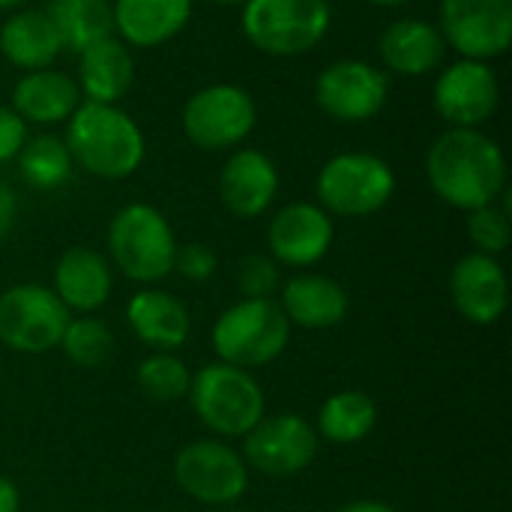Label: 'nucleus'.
Wrapping results in <instances>:
<instances>
[{
	"mask_svg": "<svg viewBox=\"0 0 512 512\" xmlns=\"http://www.w3.org/2000/svg\"><path fill=\"white\" fill-rule=\"evenodd\" d=\"M378 51L390 72L414 78V75H429L432 69L441 66L447 54V42L438 24L423 18H402L381 33Z\"/></svg>",
	"mask_w": 512,
	"mask_h": 512,
	"instance_id": "21",
	"label": "nucleus"
},
{
	"mask_svg": "<svg viewBox=\"0 0 512 512\" xmlns=\"http://www.w3.org/2000/svg\"><path fill=\"white\" fill-rule=\"evenodd\" d=\"M15 210H18L15 192L0 180V240L12 231V225H15Z\"/></svg>",
	"mask_w": 512,
	"mask_h": 512,
	"instance_id": "35",
	"label": "nucleus"
},
{
	"mask_svg": "<svg viewBox=\"0 0 512 512\" xmlns=\"http://www.w3.org/2000/svg\"><path fill=\"white\" fill-rule=\"evenodd\" d=\"M45 15L57 30L60 45L75 54L114 33L108 0H48Z\"/></svg>",
	"mask_w": 512,
	"mask_h": 512,
	"instance_id": "26",
	"label": "nucleus"
},
{
	"mask_svg": "<svg viewBox=\"0 0 512 512\" xmlns=\"http://www.w3.org/2000/svg\"><path fill=\"white\" fill-rule=\"evenodd\" d=\"M135 81V60L129 45L117 36H105L78 51V90L84 102L117 105Z\"/></svg>",
	"mask_w": 512,
	"mask_h": 512,
	"instance_id": "20",
	"label": "nucleus"
},
{
	"mask_svg": "<svg viewBox=\"0 0 512 512\" xmlns=\"http://www.w3.org/2000/svg\"><path fill=\"white\" fill-rule=\"evenodd\" d=\"M66 150L75 165L102 180H123L144 162V132L117 105L81 102L66 120Z\"/></svg>",
	"mask_w": 512,
	"mask_h": 512,
	"instance_id": "2",
	"label": "nucleus"
},
{
	"mask_svg": "<svg viewBox=\"0 0 512 512\" xmlns=\"http://www.w3.org/2000/svg\"><path fill=\"white\" fill-rule=\"evenodd\" d=\"M258 123L255 99L240 84H210L183 105V132L201 150H234Z\"/></svg>",
	"mask_w": 512,
	"mask_h": 512,
	"instance_id": "8",
	"label": "nucleus"
},
{
	"mask_svg": "<svg viewBox=\"0 0 512 512\" xmlns=\"http://www.w3.org/2000/svg\"><path fill=\"white\" fill-rule=\"evenodd\" d=\"M336 512H399L396 507L384 504V501H354V504H345Z\"/></svg>",
	"mask_w": 512,
	"mask_h": 512,
	"instance_id": "37",
	"label": "nucleus"
},
{
	"mask_svg": "<svg viewBox=\"0 0 512 512\" xmlns=\"http://www.w3.org/2000/svg\"><path fill=\"white\" fill-rule=\"evenodd\" d=\"M72 165L75 162L66 150V141L54 138V135H39L33 141L27 138L24 147L18 150V171H21L24 183L39 192L60 189L69 180Z\"/></svg>",
	"mask_w": 512,
	"mask_h": 512,
	"instance_id": "28",
	"label": "nucleus"
},
{
	"mask_svg": "<svg viewBox=\"0 0 512 512\" xmlns=\"http://www.w3.org/2000/svg\"><path fill=\"white\" fill-rule=\"evenodd\" d=\"M18 504H21L18 489L6 477H0V512H18Z\"/></svg>",
	"mask_w": 512,
	"mask_h": 512,
	"instance_id": "36",
	"label": "nucleus"
},
{
	"mask_svg": "<svg viewBox=\"0 0 512 512\" xmlns=\"http://www.w3.org/2000/svg\"><path fill=\"white\" fill-rule=\"evenodd\" d=\"M24 0H0V9H15V6H21Z\"/></svg>",
	"mask_w": 512,
	"mask_h": 512,
	"instance_id": "39",
	"label": "nucleus"
},
{
	"mask_svg": "<svg viewBox=\"0 0 512 512\" xmlns=\"http://www.w3.org/2000/svg\"><path fill=\"white\" fill-rule=\"evenodd\" d=\"M60 348H63V354L75 366H81V369H99L114 354V333L99 318L69 321V327H66V333L60 339Z\"/></svg>",
	"mask_w": 512,
	"mask_h": 512,
	"instance_id": "30",
	"label": "nucleus"
},
{
	"mask_svg": "<svg viewBox=\"0 0 512 512\" xmlns=\"http://www.w3.org/2000/svg\"><path fill=\"white\" fill-rule=\"evenodd\" d=\"M291 339V321L273 300H240L213 327V351L222 363L255 369L273 363Z\"/></svg>",
	"mask_w": 512,
	"mask_h": 512,
	"instance_id": "6",
	"label": "nucleus"
},
{
	"mask_svg": "<svg viewBox=\"0 0 512 512\" xmlns=\"http://www.w3.org/2000/svg\"><path fill=\"white\" fill-rule=\"evenodd\" d=\"M279 192V171L261 150L240 147L219 174V198L237 219H255L270 210Z\"/></svg>",
	"mask_w": 512,
	"mask_h": 512,
	"instance_id": "17",
	"label": "nucleus"
},
{
	"mask_svg": "<svg viewBox=\"0 0 512 512\" xmlns=\"http://www.w3.org/2000/svg\"><path fill=\"white\" fill-rule=\"evenodd\" d=\"M216 252L204 243H186V246H177V255H174V270L189 279V282H207L213 273H216Z\"/></svg>",
	"mask_w": 512,
	"mask_h": 512,
	"instance_id": "33",
	"label": "nucleus"
},
{
	"mask_svg": "<svg viewBox=\"0 0 512 512\" xmlns=\"http://www.w3.org/2000/svg\"><path fill=\"white\" fill-rule=\"evenodd\" d=\"M0 51L12 66L33 72L48 69L63 51V45L45 9H24L9 15V21L0 27Z\"/></svg>",
	"mask_w": 512,
	"mask_h": 512,
	"instance_id": "25",
	"label": "nucleus"
},
{
	"mask_svg": "<svg viewBox=\"0 0 512 512\" xmlns=\"http://www.w3.org/2000/svg\"><path fill=\"white\" fill-rule=\"evenodd\" d=\"M111 18L123 45L156 48L189 24L192 0H114Z\"/></svg>",
	"mask_w": 512,
	"mask_h": 512,
	"instance_id": "18",
	"label": "nucleus"
},
{
	"mask_svg": "<svg viewBox=\"0 0 512 512\" xmlns=\"http://www.w3.org/2000/svg\"><path fill=\"white\" fill-rule=\"evenodd\" d=\"M501 99V81L483 60H456L435 81V111L450 129H480Z\"/></svg>",
	"mask_w": 512,
	"mask_h": 512,
	"instance_id": "14",
	"label": "nucleus"
},
{
	"mask_svg": "<svg viewBox=\"0 0 512 512\" xmlns=\"http://www.w3.org/2000/svg\"><path fill=\"white\" fill-rule=\"evenodd\" d=\"M441 36L465 60H495L512 45V0H441Z\"/></svg>",
	"mask_w": 512,
	"mask_h": 512,
	"instance_id": "11",
	"label": "nucleus"
},
{
	"mask_svg": "<svg viewBox=\"0 0 512 512\" xmlns=\"http://www.w3.org/2000/svg\"><path fill=\"white\" fill-rule=\"evenodd\" d=\"M72 315L51 288L15 285L0 294V342L21 354H45L60 345Z\"/></svg>",
	"mask_w": 512,
	"mask_h": 512,
	"instance_id": "9",
	"label": "nucleus"
},
{
	"mask_svg": "<svg viewBox=\"0 0 512 512\" xmlns=\"http://www.w3.org/2000/svg\"><path fill=\"white\" fill-rule=\"evenodd\" d=\"M108 252L123 276L150 285L174 270L177 240L168 219L153 204H126L108 228Z\"/></svg>",
	"mask_w": 512,
	"mask_h": 512,
	"instance_id": "4",
	"label": "nucleus"
},
{
	"mask_svg": "<svg viewBox=\"0 0 512 512\" xmlns=\"http://www.w3.org/2000/svg\"><path fill=\"white\" fill-rule=\"evenodd\" d=\"M81 105L78 81L60 69H33L15 81L12 111L24 123H66Z\"/></svg>",
	"mask_w": 512,
	"mask_h": 512,
	"instance_id": "19",
	"label": "nucleus"
},
{
	"mask_svg": "<svg viewBox=\"0 0 512 512\" xmlns=\"http://www.w3.org/2000/svg\"><path fill=\"white\" fill-rule=\"evenodd\" d=\"M189 369L171 351H156L138 366V387L153 402H177L189 393Z\"/></svg>",
	"mask_w": 512,
	"mask_h": 512,
	"instance_id": "29",
	"label": "nucleus"
},
{
	"mask_svg": "<svg viewBox=\"0 0 512 512\" xmlns=\"http://www.w3.org/2000/svg\"><path fill=\"white\" fill-rule=\"evenodd\" d=\"M327 0H246L243 36L264 54L297 57L312 51L330 30Z\"/></svg>",
	"mask_w": 512,
	"mask_h": 512,
	"instance_id": "5",
	"label": "nucleus"
},
{
	"mask_svg": "<svg viewBox=\"0 0 512 512\" xmlns=\"http://www.w3.org/2000/svg\"><path fill=\"white\" fill-rule=\"evenodd\" d=\"M282 312L291 324L303 330H330L348 312V294L336 279L303 273L285 282Z\"/></svg>",
	"mask_w": 512,
	"mask_h": 512,
	"instance_id": "24",
	"label": "nucleus"
},
{
	"mask_svg": "<svg viewBox=\"0 0 512 512\" xmlns=\"http://www.w3.org/2000/svg\"><path fill=\"white\" fill-rule=\"evenodd\" d=\"M450 294H453V306L465 321L489 327L507 312L510 303L507 273L498 264V258L471 252L459 258V264L453 267Z\"/></svg>",
	"mask_w": 512,
	"mask_h": 512,
	"instance_id": "16",
	"label": "nucleus"
},
{
	"mask_svg": "<svg viewBox=\"0 0 512 512\" xmlns=\"http://www.w3.org/2000/svg\"><path fill=\"white\" fill-rule=\"evenodd\" d=\"M186 396L198 420L222 438H243L264 417V393L258 381L246 369L222 360L198 369Z\"/></svg>",
	"mask_w": 512,
	"mask_h": 512,
	"instance_id": "3",
	"label": "nucleus"
},
{
	"mask_svg": "<svg viewBox=\"0 0 512 512\" xmlns=\"http://www.w3.org/2000/svg\"><path fill=\"white\" fill-rule=\"evenodd\" d=\"M126 318L132 333L153 351H177L186 345L192 330L186 306L168 291L156 288L138 291L126 306Z\"/></svg>",
	"mask_w": 512,
	"mask_h": 512,
	"instance_id": "23",
	"label": "nucleus"
},
{
	"mask_svg": "<svg viewBox=\"0 0 512 512\" xmlns=\"http://www.w3.org/2000/svg\"><path fill=\"white\" fill-rule=\"evenodd\" d=\"M177 486L210 507H225L243 498L249 486V465L222 441H192L174 459Z\"/></svg>",
	"mask_w": 512,
	"mask_h": 512,
	"instance_id": "10",
	"label": "nucleus"
},
{
	"mask_svg": "<svg viewBox=\"0 0 512 512\" xmlns=\"http://www.w3.org/2000/svg\"><path fill=\"white\" fill-rule=\"evenodd\" d=\"M468 237L480 255H501L507 252L512 237L510 210L498 204H486L468 213Z\"/></svg>",
	"mask_w": 512,
	"mask_h": 512,
	"instance_id": "31",
	"label": "nucleus"
},
{
	"mask_svg": "<svg viewBox=\"0 0 512 512\" xmlns=\"http://www.w3.org/2000/svg\"><path fill=\"white\" fill-rule=\"evenodd\" d=\"M267 246L276 264L312 267L333 246V219L321 204H288L273 216L267 228Z\"/></svg>",
	"mask_w": 512,
	"mask_h": 512,
	"instance_id": "15",
	"label": "nucleus"
},
{
	"mask_svg": "<svg viewBox=\"0 0 512 512\" xmlns=\"http://www.w3.org/2000/svg\"><path fill=\"white\" fill-rule=\"evenodd\" d=\"M378 423L375 402L360 390L333 393L318 414V435L330 444H357Z\"/></svg>",
	"mask_w": 512,
	"mask_h": 512,
	"instance_id": "27",
	"label": "nucleus"
},
{
	"mask_svg": "<svg viewBox=\"0 0 512 512\" xmlns=\"http://www.w3.org/2000/svg\"><path fill=\"white\" fill-rule=\"evenodd\" d=\"M369 3H375V6H387V9H393V6H405V3H411V0H369Z\"/></svg>",
	"mask_w": 512,
	"mask_h": 512,
	"instance_id": "38",
	"label": "nucleus"
},
{
	"mask_svg": "<svg viewBox=\"0 0 512 512\" xmlns=\"http://www.w3.org/2000/svg\"><path fill=\"white\" fill-rule=\"evenodd\" d=\"M396 192L393 168L375 153H339L318 174V198L327 213L360 219L387 207Z\"/></svg>",
	"mask_w": 512,
	"mask_h": 512,
	"instance_id": "7",
	"label": "nucleus"
},
{
	"mask_svg": "<svg viewBox=\"0 0 512 512\" xmlns=\"http://www.w3.org/2000/svg\"><path fill=\"white\" fill-rule=\"evenodd\" d=\"M390 96L387 72L366 60H336L315 81V102L339 123L372 120Z\"/></svg>",
	"mask_w": 512,
	"mask_h": 512,
	"instance_id": "12",
	"label": "nucleus"
},
{
	"mask_svg": "<svg viewBox=\"0 0 512 512\" xmlns=\"http://www.w3.org/2000/svg\"><path fill=\"white\" fill-rule=\"evenodd\" d=\"M234 512H243V510H234Z\"/></svg>",
	"mask_w": 512,
	"mask_h": 512,
	"instance_id": "41",
	"label": "nucleus"
},
{
	"mask_svg": "<svg viewBox=\"0 0 512 512\" xmlns=\"http://www.w3.org/2000/svg\"><path fill=\"white\" fill-rule=\"evenodd\" d=\"M243 438V462L267 477L300 474L318 456V432L297 414L261 417Z\"/></svg>",
	"mask_w": 512,
	"mask_h": 512,
	"instance_id": "13",
	"label": "nucleus"
},
{
	"mask_svg": "<svg viewBox=\"0 0 512 512\" xmlns=\"http://www.w3.org/2000/svg\"><path fill=\"white\" fill-rule=\"evenodd\" d=\"M24 141H27V123L12 108L0 105V162L15 159Z\"/></svg>",
	"mask_w": 512,
	"mask_h": 512,
	"instance_id": "34",
	"label": "nucleus"
},
{
	"mask_svg": "<svg viewBox=\"0 0 512 512\" xmlns=\"http://www.w3.org/2000/svg\"><path fill=\"white\" fill-rule=\"evenodd\" d=\"M114 276L102 252L87 246H72L60 255L54 267V294L72 312H96L111 294Z\"/></svg>",
	"mask_w": 512,
	"mask_h": 512,
	"instance_id": "22",
	"label": "nucleus"
},
{
	"mask_svg": "<svg viewBox=\"0 0 512 512\" xmlns=\"http://www.w3.org/2000/svg\"><path fill=\"white\" fill-rule=\"evenodd\" d=\"M432 192L456 210L495 204L507 189V159L498 141L480 129H447L426 156Z\"/></svg>",
	"mask_w": 512,
	"mask_h": 512,
	"instance_id": "1",
	"label": "nucleus"
},
{
	"mask_svg": "<svg viewBox=\"0 0 512 512\" xmlns=\"http://www.w3.org/2000/svg\"><path fill=\"white\" fill-rule=\"evenodd\" d=\"M210 3H228V6H234V3H246V0H210Z\"/></svg>",
	"mask_w": 512,
	"mask_h": 512,
	"instance_id": "40",
	"label": "nucleus"
},
{
	"mask_svg": "<svg viewBox=\"0 0 512 512\" xmlns=\"http://www.w3.org/2000/svg\"><path fill=\"white\" fill-rule=\"evenodd\" d=\"M237 288L243 300H270L279 288V264L270 255H246L237 267Z\"/></svg>",
	"mask_w": 512,
	"mask_h": 512,
	"instance_id": "32",
	"label": "nucleus"
}]
</instances>
